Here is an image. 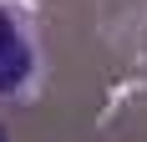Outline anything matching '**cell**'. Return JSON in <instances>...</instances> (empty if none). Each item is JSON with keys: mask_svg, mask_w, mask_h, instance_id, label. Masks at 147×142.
<instances>
[{"mask_svg": "<svg viewBox=\"0 0 147 142\" xmlns=\"http://www.w3.org/2000/svg\"><path fill=\"white\" fill-rule=\"evenodd\" d=\"M30 71H36V46H30L26 26L15 20V10L0 5V97L20 91L30 81Z\"/></svg>", "mask_w": 147, "mask_h": 142, "instance_id": "cell-1", "label": "cell"}, {"mask_svg": "<svg viewBox=\"0 0 147 142\" xmlns=\"http://www.w3.org/2000/svg\"><path fill=\"white\" fill-rule=\"evenodd\" d=\"M0 142H10V137H5V127H0Z\"/></svg>", "mask_w": 147, "mask_h": 142, "instance_id": "cell-2", "label": "cell"}]
</instances>
